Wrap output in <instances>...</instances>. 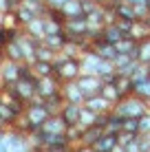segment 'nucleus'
Masks as SVG:
<instances>
[{
	"instance_id": "1",
	"label": "nucleus",
	"mask_w": 150,
	"mask_h": 152,
	"mask_svg": "<svg viewBox=\"0 0 150 152\" xmlns=\"http://www.w3.org/2000/svg\"><path fill=\"white\" fill-rule=\"evenodd\" d=\"M53 75L64 84V82H73L82 75V60L80 57H69L66 53H58L53 60Z\"/></svg>"
},
{
	"instance_id": "2",
	"label": "nucleus",
	"mask_w": 150,
	"mask_h": 152,
	"mask_svg": "<svg viewBox=\"0 0 150 152\" xmlns=\"http://www.w3.org/2000/svg\"><path fill=\"white\" fill-rule=\"evenodd\" d=\"M113 113L119 115V117H124V119H128V117L141 119L146 113H150V104L146 102V99L137 97L135 93H132V95H128V97H121L119 102L113 106Z\"/></svg>"
},
{
	"instance_id": "3",
	"label": "nucleus",
	"mask_w": 150,
	"mask_h": 152,
	"mask_svg": "<svg viewBox=\"0 0 150 152\" xmlns=\"http://www.w3.org/2000/svg\"><path fill=\"white\" fill-rule=\"evenodd\" d=\"M0 152H33L29 134L13 128H2L0 132Z\"/></svg>"
},
{
	"instance_id": "4",
	"label": "nucleus",
	"mask_w": 150,
	"mask_h": 152,
	"mask_svg": "<svg viewBox=\"0 0 150 152\" xmlns=\"http://www.w3.org/2000/svg\"><path fill=\"white\" fill-rule=\"evenodd\" d=\"M24 115H27V119L31 121V126H33L35 130H40V128H42V124H44L53 113L49 110V106L44 104L42 97H35L33 102L27 104V110H24Z\"/></svg>"
},
{
	"instance_id": "5",
	"label": "nucleus",
	"mask_w": 150,
	"mask_h": 152,
	"mask_svg": "<svg viewBox=\"0 0 150 152\" xmlns=\"http://www.w3.org/2000/svg\"><path fill=\"white\" fill-rule=\"evenodd\" d=\"M35 80H38V77H22V80H18L13 86H7V88L11 91V95H13L15 99L29 104V102H33V99L38 97V86H35Z\"/></svg>"
},
{
	"instance_id": "6",
	"label": "nucleus",
	"mask_w": 150,
	"mask_h": 152,
	"mask_svg": "<svg viewBox=\"0 0 150 152\" xmlns=\"http://www.w3.org/2000/svg\"><path fill=\"white\" fill-rule=\"evenodd\" d=\"M35 86H38V97H42L44 102H46V99H51V97L62 95V82L55 75L38 77V80H35Z\"/></svg>"
},
{
	"instance_id": "7",
	"label": "nucleus",
	"mask_w": 150,
	"mask_h": 152,
	"mask_svg": "<svg viewBox=\"0 0 150 152\" xmlns=\"http://www.w3.org/2000/svg\"><path fill=\"white\" fill-rule=\"evenodd\" d=\"M64 33H66L69 40L80 42L82 38L89 35V20H86L84 15H80V18H69L64 22Z\"/></svg>"
},
{
	"instance_id": "8",
	"label": "nucleus",
	"mask_w": 150,
	"mask_h": 152,
	"mask_svg": "<svg viewBox=\"0 0 150 152\" xmlns=\"http://www.w3.org/2000/svg\"><path fill=\"white\" fill-rule=\"evenodd\" d=\"M20 64H22V62H13V60L2 57V66H0V80H2V88L13 86V84L20 80Z\"/></svg>"
},
{
	"instance_id": "9",
	"label": "nucleus",
	"mask_w": 150,
	"mask_h": 152,
	"mask_svg": "<svg viewBox=\"0 0 150 152\" xmlns=\"http://www.w3.org/2000/svg\"><path fill=\"white\" fill-rule=\"evenodd\" d=\"M77 86L82 88V93H84L86 97H91V95H97V93L102 91V86H104V80H102L100 75L82 73V75L77 77Z\"/></svg>"
},
{
	"instance_id": "10",
	"label": "nucleus",
	"mask_w": 150,
	"mask_h": 152,
	"mask_svg": "<svg viewBox=\"0 0 150 152\" xmlns=\"http://www.w3.org/2000/svg\"><path fill=\"white\" fill-rule=\"evenodd\" d=\"M62 97H64V102H69V104H80V106H84V99H86V95L82 93V88L77 86V80L62 84Z\"/></svg>"
},
{
	"instance_id": "11",
	"label": "nucleus",
	"mask_w": 150,
	"mask_h": 152,
	"mask_svg": "<svg viewBox=\"0 0 150 152\" xmlns=\"http://www.w3.org/2000/svg\"><path fill=\"white\" fill-rule=\"evenodd\" d=\"M82 60V73H91V75H100L102 66H104V57H100L95 51H89L80 57Z\"/></svg>"
},
{
	"instance_id": "12",
	"label": "nucleus",
	"mask_w": 150,
	"mask_h": 152,
	"mask_svg": "<svg viewBox=\"0 0 150 152\" xmlns=\"http://www.w3.org/2000/svg\"><path fill=\"white\" fill-rule=\"evenodd\" d=\"M66 128H69V126H66V121L62 119V115L58 113V115H51V117L42 124L40 130H42L44 134H64Z\"/></svg>"
},
{
	"instance_id": "13",
	"label": "nucleus",
	"mask_w": 150,
	"mask_h": 152,
	"mask_svg": "<svg viewBox=\"0 0 150 152\" xmlns=\"http://www.w3.org/2000/svg\"><path fill=\"white\" fill-rule=\"evenodd\" d=\"M24 33L31 35L33 40H38V42H42L46 38V18H33L29 24H24Z\"/></svg>"
},
{
	"instance_id": "14",
	"label": "nucleus",
	"mask_w": 150,
	"mask_h": 152,
	"mask_svg": "<svg viewBox=\"0 0 150 152\" xmlns=\"http://www.w3.org/2000/svg\"><path fill=\"white\" fill-rule=\"evenodd\" d=\"M84 106L91 108V110H95V113H100V115H106V113L113 110V106H115V104H110L106 97H102L100 93H97V95H91V97L84 99Z\"/></svg>"
},
{
	"instance_id": "15",
	"label": "nucleus",
	"mask_w": 150,
	"mask_h": 152,
	"mask_svg": "<svg viewBox=\"0 0 150 152\" xmlns=\"http://www.w3.org/2000/svg\"><path fill=\"white\" fill-rule=\"evenodd\" d=\"M62 119L66 121V126H80V115H82V106L80 104H69L64 102V106L60 108Z\"/></svg>"
},
{
	"instance_id": "16",
	"label": "nucleus",
	"mask_w": 150,
	"mask_h": 152,
	"mask_svg": "<svg viewBox=\"0 0 150 152\" xmlns=\"http://www.w3.org/2000/svg\"><path fill=\"white\" fill-rule=\"evenodd\" d=\"M113 9H115V15L117 20H126V22H135L137 20V13H135V7L126 0H119V2H113Z\"/></svg>"
},
{
	"instance_id": "17",
	"label": "nucleus",
	"mask_w": 150,
	"mask_h": 152,
	"mask_svg": "<svg viewBox=\"0 0 150 152\" xmlns=\"http://www.w3.org/2000/svg\"><path fill=\"white\" fill-rule=\"evenodd\" d=\"M93 51H95L100 57H104V60H115V55H117L115 44H113V42H108V40H104V38H97V40H95Z\"/></svg>"
},
{
	"instance_id": "18",
	"label": "nucleus",
	"mask_w": 150,
	"mask_h": 152,
	"mask_svg": "<svg viewBox=\"0 0 150 152\" xmlns=\"http://www.w3.org/2000/svg\"><path fill=\"white\" fill-rule=\"evenodd\" d=\"M117 145H119V134L117 132H104V137L97 141L93 148H95L97 152H113Z\"/></svg>"
},
{
	"instance_id": "19",
	"label": "nucleus",
	"mask_w": 150,
	"mask_h": 152,
	"mask_svg": "<svg viewBox=\"0 0 150 152\" xmlns=\"http://www.w3.org/2000/svg\"><path fill=\"white\" fill-rule=\"evenodd\" d=\"M130 38H135L137 42H141V40H148V38H150V20H148V18H143V20H135V22H132Z\"/></svg>"
},
{
	"instance_id": "20",
	"label": "nucleus",
	"mask_w": 150,
	"mask_h": 152,
	"mask_svg": "<svg viewBox=\"0 0 150 152\" xmlns=\"http://www.w3.org/2000/svg\"><path fill=\"white\" fill-rule=\"evenodd\" d=\"M18 117H22V115H15V110L9 104H0V126L2 128H13Z\"/></svg>"
},
{
	"instance_id": "21",
	"label": "nucleus",
	"mask_w": 150,
	"mask_h": 152,
	"mask_svg": "<svg viewBox=\"0 0 150 152\" xmlns=\"http://www.w3.org/2000/svg\"><path fill=\"white\" fill-rule=\"evenodd\" d=\"M42 42L49 46V49H53V51H58V53H62V49L66 46L69 38H66L64 31H60V33H46V38H44Z\"/></svg>"
},
{
	"instance_id": "22",
	"label": "nucleus",
	"mask_w": 150,
	"mask_h": 152,
	"mask_svg": "<svg viewBox=\"0 0 150 152\" xmlns=\"http://www.w3.org/2000/svg\"><path fill=\"white\" fill-rule=\"evenodd\" d=\"M2 57H7V60H13V62H24V53H22V49H20L18 40L2 44Z\"/></svg>"
},
{
	"instance_id": "23",
	"label": "nucleus",
	"mask_w": 150,
	"mask_h": 152,
	"mask_svg": "<svg viewBox=\"0 0 150 152\" xmlns=\"http://www.w3.org/2000/svg\"><path fill=\"white\" fill-rule=\"evenodd\" d=\"M106 130L100 128V126H91V128H84V134H82V143L84 145H95L97 141L104 137Z\"/></svg>"
},
{
	"instance_id": "24",
	"label": "nucleus",
	"mask_w": 150,
	"mask_h": 152,
	"mask_svg": "<svg viewBox=\"0 0 150 152\" xmlns=\"http://www.w3.org/2000/svg\"><path fill=\"white\" fill-rule=\"evenodd\" d=\"M15 15H18V22L22 24V27H24V24H29V22H31L33 18H38V15L33 13V9H31L29 4L24 2V0H22L20 4H18V9H15Z\"/></svg>"
},
{
	"instance_id": "25",
	"label": "nucleus",
	"mask_w": 150,
	"mask_h": 152,
	"mask_svg": "<svg viewBox=\"0 0 150 152\" xmlns=\"http://www.w3.org/2000/svg\"><path fill=\"white\" fill-rule=\"evenodd\" d=\"M115 49H117V53H128V55H132V57H135V51H137V40H135V38H130V35H126V38H121V40L115 44Z\"/></svg>"
},
{
	"instance_id": "26",
	"label": "nucleus",
	"mask_w": 150,
	"mask_h": 152,
	"mask_svg": "<svg viewBox=\"0 0 150 152\" xmlns=\"http://www.w3.org/2000/svg\"><path fill=\"white\" fill-rule=\"evenodd\" d=\"M135 57L141 64H146L150 66V38L148 40H141V42H137V51H135Z\"/></svg>"
},
{
	"instance_id": "27",
	"label": "nucleus",
	"mask_w": 150,
	"mask_h": 152,
	"mask_svg": "<svg viewBox=\"0 0 150 152\" xmlns=\"http://www.w3.org/2000/svg\"><path fill=\"white\" fill-rule=\"evenodd\" d=\"M97 119H100V113L91 110V108L82 106V115H80V128H91V126L97 124Z\"/></svg>"
},
{
	"instance_id": "28",
	"label": "nucleus",
	"mask_w": 150,
	"mask_h": 152,
	"mask_svg": "<svg viewBox=\"0 0 150 152\" xmlns=\"http://www.w3.org/2000/svg\"><path fill=\"white\" fill-rule=\"evenodd\" d=\"M102 38L108 40V42H113V44H117V42H119L121 38H126V35H124V31L117 27V22H115V24H106V27H104Z\"/></svg>"
},
{
	"instance_id": "29",
	"label": "nucleus",
	"mask_w": 150,
	"mask_h": 152,
	"mask_svg": "<svg viewBox=\"0 0 150 152\" xmlns=\"http://www.w3.org/2000/svg\"><path fill=\"white\" fill-rule=\"evenodd\" d=\"M20 35H22V27H2L0 29V44L15 42Z\"/></svg>"
},
{
	"instance_id": "30",
	"label": "nucleus",
	"mask_w": 150,
	"mask_h": 152,
	"mask_svg": "<svg viewBox=\"0 0 150 152\" xmlns=\"http://www.w3.org/2000/svg\"><path fill=\"white\" fill-rule=\"evenodd\" d=\"M55 55H58V51L49 49L44 42H40L38 49H35V62H53V60H55Z\"/></svg>"
},
{
	"instance_id": "31",
	"label": "nucleus",
	"mask_w": 150,
	"mask_h": 152,
	"mask_svg": "<svg viewBox=\"0 0 150 152\" xmlns=\"http://www.w3.org/2000/svg\"><path fill=\"white\" fill-rule=\"evenodd\" d=\"M100 95L106 97L110 104H117V102L121 99V95H119V91H117L115 84H104V86H102V91H100Z\"/></svg>"
},
{
	"instance_id": "32",
	"label": "nucleus",
	"mask_w": 150,
	"mask_h": 152,
	"mask_svg": "<svg viewBox=\"0 0 150 152\" xmlns=\"http://www.w3.org/2000/svg\"><path fill=\"white\" fill-rule=\"evenodd\" d=\"M115 86H117V91H119V95H121V97L132 95V80H130V77L119 75V77H117V82H115Z\"/></svg>"
},
{
	"instance_id": "33",
	"label": "nucleus",
	"mask_w": 150,
	"mask_h": 152,
	"mask_svg": "<svg viewBox=\"0 0 150 152\" xmlns=\"http://www.w3.org/2000/svg\"><path fill=\"white\" fill-rule=\"evenodd\" d=\"M33 73L38 77H49V75H53L55 69H53V62H35L33 64Z\"/></svg>"
},
{
	"instance_id": "34",
	"label": "nucleus",
	"mask_w": 150,
	"mask_h": 152,
	"mask_svg": "<svg viewBox=\"0 0 150 152\" xmlns=\"http://www.w3.org/2000/svg\"><path fill=\"white\" fill-rule=\"evenodd\" d=\"M82 134H84V128H80V126H69L66 128V139H69L71 145L82 143Z\"/></svg>"
},
{
	"instance_id": "35",
	"label": "nucleus",
	"mask_w": 150,
	"mask_h": 152,
	"mask_svg": "<svg viewBox=\"0 0 150 152\" xmlns=\"http://www.w3.org/2000/svg\"><path fill=\"white\" fill-rule=\"evenodd\" d=\"M124 132L141 134V126H139V119H137V117H128V119H124Z\"/></svg>"
},
{
	"instance_id": "36",
	"label": "nucleus",
	"mask_w": 150,
	"mask_h": 152,
	"mask_svg": "<svg viewBox=\"0 0 150 152\" xmlns=\"http://www.w3.org/2000/svg\"><path fill=\"white\" fill-rule=\"evenodd\" d=\"M132 93H135L137 97L146 99V102L150 104V80H146V82H141V84H137V86L132 88Z\"/></svg>"
},
{
	"instance_id": "37",
	"label": "nucleus",
	"mask_w": 150,
	"mask_h": 152,
	"mask_svg": "<svg viewBox=\"0 0 150 152\" xmlns=\"http://www.w3.org/2000/svg\"><path fill=\"white\" fill-rule=\"evenodd\" d=\"M124 150H126V152H141V148H139V134H137L135 139L128 141V143L124 145Z\"/></svg>"
},
{
	"instance_id": "38",
	"label": "nucleus",
	"mask_w": 150,
	"mask_h": 152,
	"mask_svg": "<svg viewBox=\"0 0 150 152\" xmlns=\"http://www.w3.org/2000/svg\"><path fill=\"white\" fill-rule=\"evenodd\" d=\"M139 126H141V134L150 132V113H146L141 119H139Z\"/></svg>"
},
{
	"instance_id": "39",
	"label": "nucleus",
	"mask_w": 150,
	"mask_h": 152,
	"mask_svg": "<svg viewBox=\"0 0 150 152\" xmlns=\"http://www.w3.org/2000/svg\"><path fill=\"white\" fill-rule=\"evenodd\" d=\"M71 152H97L93 145H84V143H77V145H73L71 148Z\"/></svg>"
},
{
	"instance_id": "40",
	"label": "nucleus",
	"mask_w": 150,
	"mask_h": 152,
	"mask_svg": "<svg viewBox=\"0 0 150 152\" xmlns=\"http://www.w3.org/2000/svg\"><path fill=\"white\" fill-rule=\"evenodd\" d=\"M44 2H46V4H49V7H51V9H60V7H62V4H64V2H66V0H44Z\"/></svg>"
},
{
	"instance_id": "41",
	"label": "nucleus",
	"mask_w": 150,
	"mask_h": 152,
	"mask_svg": "<svg viewBox=\"0 0 150 152\" xmlns=\"http://www.w3.org/2000/svg\"><path fill=\"white\" fill-rule=\"evenodd\" d=\"M126 2H130V4H148L150 7V0H126Z\"/></svg>"
},
{
	"instance_id": "42",
	"label": "nucleus",
	"mask_w": 150,
	"mask_h": 152,
	"mask_svg": "<svg viewBox=\"0 0 150 152\" xmlns=\"http://www.w3.org/2000/svg\"><path fill=\"white\" fill-rule=\"evenodd\" d=\"M93 2H100V4H106L108 0H93Z\"/></svg>"
},
{
	"instance_id": "43",
	"label": "nucleus",
	"mask_w": 150,
	"mask_h": 152,
	"mask_svg": "<svg viewBox=\"0 0 150 152\" xmlns=\"http://www.w3.org/2000/svg\"><path fill=\"white\" fill-rule=\"evenodd\" d=\"M146 134H150V132H146Z\"/></svg>"
}]
</instances>
